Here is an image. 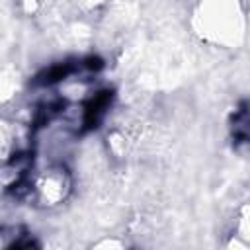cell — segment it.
<instances>
[{"label": "cell", "mask_w": 250, "mask_h": 250, "mask_svg": "<svg viewBox=\"0 0 250 250\" xmlns=\"http://www.w3.org/2000/svg\"><path fill=\"white\" fill-rule=\"evenodd\" d=\"M199 31L217 43H230L238 33L240 8L236 0H205L197 12Z\"/></svg>", "instance_id": "cell-1"}, {"label": "cell", "mask_w": 250, "mask_h": 250, "mask_svg": "<svg viewBox=\"0 0 250 250\" xmlns=\"http://www.w3.org/2000/svg\"><path fill=\"white\" fill-rule=\"evenodd\" d=\"M64 174L61 170H47L37 182V193L45 203H55L64 197Z\"/></svg>", "instance_id": "cell-2"}, {"label": "cell", "mask_w": 250, "mask_h": 250, "mask_svg": "<svg viewBox=\"0 0 250 250\" xmlns=\"http://www.w3.org/2000/svg\"><path fill=\"white\" fill-rule=\"evenodd\" d=\"M238 232L240 236L246 240V244H250V207H246L240 215V221H238Z\"/></svg>", "instance_id": "cell-3"}]
</instances>
